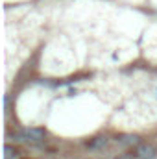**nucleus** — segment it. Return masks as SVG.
Instances as JSON below:
<instances>
[{
  "mask_svg": "<svg viewBox=\"0 0 157 159\" xmlns=\"http://www.w3.org/2000/svg\"><path fill=\"white\" fill-rule=\"evenodd\" d=\"M115 159H131V157H128V156H118V157H115Z\"/></svg>",
  "mask_w": 157,
  "mask_h": 159,
  "instance_id": "nucleus-5",
  "label": "nucleus"
},
{
  "mask_svg": "<svg viewBox=\"0 0 157 159\" xmlns=\"http://www.w3.org/2000/svg\"><path fill=\"white\" fill-rule=\"evenodd\" d=\"M104 144H105V139H98V141H94L91 146H94V148H96V146H104Z\"/></svg>",
  "mask_w": 157,
  "mask_h": 159,
  "instance_id": "nucleus-4",
  "label": "nucleus"
},
{
  "mask_svg": "<svg viewBox=\"0 0 157 159\" xmlns=\"http://www.w3.org/2000/svg\"><path fill=\"white\" fill-rule=\"evenodd\" d=\"M137 156H139V157H154L155 154H154V148H152V146L141 144V146L137 148Z\"/></svg>",
  "mask_w": 157,
  "mask_h": 159,
  "instance_id": "nucleus-2",
  "label": "nucleus"
},
{
  "mask_svg": "<svg viewBox=\"0 0 157 159\" xmlns=\"http://www.w3.org/2000/svg\"><path fill=\"white\" fill-rule=\"evenodd\" d=\"M20 135H22L24 141H30V143H41L43 137H44V131L39 129V128H24Z\"/></svg>",
  "mask_w": 157,
  "mask_h": 159,
  "instance_id": "nucleus-1",
  "label": "nucleus"
},
{
  "mask_svg": "<svg viewBox=\"0 0 157 159\" xmlns=\"http://www.w3.org/2000/svg\"><path fill=\"white\" fill-rule=\"evenodd\" d=\"M15 156H17V152H15V148L7 144V146H6V159H13Z\"/></svg>",
  "mask_w": 157,
  "mask_h": 159,
  "instance_id": "nucleus-3",
  "label": "nucleus"
}]
</instances>
